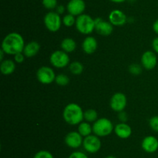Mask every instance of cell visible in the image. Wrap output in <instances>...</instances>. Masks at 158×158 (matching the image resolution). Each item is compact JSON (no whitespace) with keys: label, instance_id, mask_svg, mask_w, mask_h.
I'll list each match as a JSON object with an SVG mask.
<instances>
[{"label":"cell","instance_id":"12","mask_svg":"<svg viewBox=\"0 0 158 158\" xmlns=\"http://www.w3.org/2000/svg\"><path fill=\"white\" fill-rule=\"evenodd\" d=\"M64 141L67 147L72 149H78L83 145V139L78 131H72L66 134Z\"/></svg>","mask_w":158,"mask_h":158},{"label":"cell","instance_id":"33","mask_svg":"<svg viewBox=\"0 0 158 158\" xmlns=\"http://www.w3.org/2000/svg\"><path fill=\"white\" fill-rule=\"evenodd\" d=\"M152 47L154 52L158 54V37L154 38L152 41Z\"/></svg>","mask_w":158,"mask_h":158},{"label":"cell","instance_id":"30","mask_svg":"<svg viewBox=\"0 0 158 158\" xmlns=\"http://www.w3.org/2000/svg\"><path fill=\"white\" fill-rule=\"evenodd\" d=\"M68 158H89L87 155L81 151H74L71 153Z\"/></svg>","mask_w":158,"mask_h":158},{"label":"cell","instance_id":"35","mask_svg":"<svg viewBox=\"0 0 158 158\" xmlns=\"http://www.w3.org/2000/svg\"><path fill=\"white\" fill-rule=\"evenodd\" d=\"M153 30L154 31L155 33H157L158 35V19L154 22V24H153Z\"/></svg>","mask_w":158,"mask_h":158},{"label":"cell","instance_id":"4","mask_svg":"<svg viewBox=\"0 0 158 158\" xmlns=\"http://www.w3.org/2000/svg\"><path fill=\"white\" fill-rule=\"evenodd\" d=\"M114 130L112 122L106 118H100L93 124V133L99 137L109 136Z\"/></svg>","mask_w":158,"mask_h":158},{"label":"cell","instance_id":"36","mask_svg":"<svg viewBox=\"0 0 158 158\" xmlns=\"http://www.w3.org/2000/svg\"><path fill=\"white\" fill-rule=\"evenodd\" d=\"M4 54H6V53L2 50H0V60L2 61L4 60Z\"/></svg>","mask_w":158,"mask_h":158},{"label":"cell","instance_id":"26","mask_svg":"<svg viewBox=\"0 0 158 158\" xmlns=\"http://www.w3.org/2000/svg\"><path fill=\"white\" fill-rule=\"evenodd\" d=\"M42 3H43V6L46 9H49V10H52V9H56V7L58 6L57 0H43Z\"/></svg>","mask_w":158,"mask_h":158},{"label":"cell","instance_id":"38","mask_svg":"<svg viewBox=\"0 0 158 158\" xmlns=\"http://www.w3.org/2000/svg\"><path fill=\"white\" fill-rule=\"evenodd\" d=\"M105 158H117V157H116V156H111V155H110V156H107L106 157H105Z\"/></svg>","mask_w":158,"mask_h":158},{"label":"cell","instance_id":"20","mask_svg":"<svg viewBox=\"0 0 158 158\" xmlns=\"http://www.w3.org/2000/svg\"><path fill=\"white\" fill-rule=\"evenodd\" d=\"M60 47L63 51L69 54V53H72L77 48V43L73 39L67 37L62 40L61 43H60Z\"/></svg>","mask_w":158,"mask_h":158},{"label":"cell","instance_id":"6","mask_svg":"<svg viewBox=\"0 0 158 158\" xmlns=\"http://www.w3.org/2000/svg\"><path fill=\"white\" fill-rule=\"evenodd\" d=\"M49 61L54 68H64L69 64V54L63 50H58L51 54Z\"/></svg>","mask_w":158,"mask_h":158},{"label":"cell","instance_id":"10","mask_svg":"<svg viewBox=\"0 0 158 158\" xmlns=\"http://www.w3.org/2000/svg\"><path fill=\"white\" fill-rule=\"evenodd\" d=\"M95 30L98 34L103 37H108L114 30V26L110 21H105L101 18L95 19Z\"/></svg>","mask_w":158,"mask_h":158},{"label":"cell","instance_id":"31","mask_svg":"<svg viewBox=\"0 0 158 158\" xmlns=\"http://www.w3.org/2000/svg\"><path fill=\"white\" fill-rule=\"evenodd\" d=\"M25 57L26 56L23 54V53H19V54L14 55V60L16 63L21 64L25 60Z\"/></svg>","mask_w":158,"mask_h":158},{"label":"cell","instance_id":"23","mask_svg":"<svg viewBox=\"0 0 158 158\" xmlns=\"http://www.w3.org/2000/svg\"><path fill=\"white\" fill-rule=\"evenodd\" d=\"M83 118L87 122H95L98 119V113L95 109L89 108L84 112Z\"/></svg>","mask_w":158,"mask_h":158},{"label":"cell","instance_id":"24","mask_svg":"<svg viewBox=\"0 0 158 158\" xmlns=\"http://www.w3.org/2000/svg\"><path fill=\"white\" fill-rule=\"evenodd\" d=\"M63 24L66 27H71L76 24V20L77 19L75 18L73 15L72 14H66L63 17Z\"/></svg>","mask_w":158,"mask_h":158},{"label":"cell","instance_id":"5","mask_svg":"<svg viewBox=\"0 0 158 158\" xmlns=\"http://www.w3.org/2000/svg\"><path fill=\"white\" fill-rule=\"evenodd\" d=\"M45 26L49 31L52 33L57 32L61 28L63 20L60 17V14L54 11H50L45 15L44 19Z\"/></svg>","mask_w":158,"mask_h":158},{"label":"cell","instance_id":"7","mask_svg":"<svg viewBox=\"0 0 158 158\" xmlns=\"http://www.w3.org/2000/svg\"><path fill=\"white\" fill-rule=\"evenodd\" d=\"M56 74L53 70L48 66L40 67L36 71V78L43 85H49L55 81Z\"/></svg>","mask_w":158,"mask_h":158},{"label":"cell","instance_id":"15","mask_svg":"<svg viewBox=\"0 0 158 158\" xmlns=\"http://www.w3.org/2000/svg\"><path fill=\"white\" fill-rule=\"evenodd\" d=\"M141 147L148 153H154L158 150V139L154 136H148L143 138Z\"/></svg>","mask_w":158,"mask_h":158},{"label":"cell","instance_id":"14","mask_svg":"<svg viewBox=\"0 0 158 158\" xmlns=\"http://www.w3.org/2000/svg\"><path fill=\"white\" fill-rule=\"evenodd\" d=\"M109 21L113 26H121L126 24L127 18L123 11L120 9H114L109 14Z\"/></svg>","mask_w":158,"mask_h":158},{"label":"cell","instance_id":"17","mask_svg":"<svg viewBox=\"0 0 158 158\" xmlns=\"http://www.w3.org/2000/svg\"><path fill=\"white\" fill-rule=\"evenodd\" d=\"M98 43L94 37H86L82 43V48L85 54H92L97 50Z\"/></svg>","mask_w":158,"mask_h":158},{"label":"cell","instance_id":"27","mask_svg":"<svg viewBox=\"0 0 158 158\" xmlns=\"http://www.w3.org/2000/svg\"><path fill=\"white\" fill-rule=\"evenodd\" d=\"M33 158H54L53 155L48 150H40L34 155Z\"/></svg>","mask_w":158,"mask_h":158},{"label":"cell","instance_id":"28","mask_svg":"<svg viewBox=\"0 0 158 158\" xmlns=\"http://www.w3.org/2000/svg\"><path fill=\"white\" fill-rule=\"evenodd\" d=\"M129 71L134 75H139L142 71V67L137 64H133L129 66Z\"/></svg>","mask_w":158,"mask_h":158},{"label":"cell","instance_id":"8","mask_svg":"<svg viewBox=\"0 0 158 158\" xmlns=\"http://www.w3.org/2000/svg\"><path fill=\"white\" fill-rule=\"evenodd\" d=\"M101 141L99 136L94 135H89V136L84 137L83 142V147L84 150L87 153H96L101 148Z\"/></svg>","mask_w":158,"mask_h":158},{"label":"cell","instance_id":"9","mask_svg":"<svg viewBox=\"0 0 158 158\" xmlns=\"http://www.w3.org/2000/svg\"><path fill=\"white\" fill-rule=\"evenodd\" d=\"M127 104L126 95L122 92H117L111 97L110 105L114 112H120L125 109Z\"/></svg>","mask_w":158,"mask_h":158},{"label":"cell","instance_id":"25","mask_svg":"<svg viewBox=\"0 0 158 158\" xmlns=\"http://www.w3.org/2000/svg\"><path fill=\"white\" fill-rule=\"evenodd\" d=\"M55 82L60 86H66L69 83V78L66 74H60L56 77Z\"/></svg>","mask_w":158,"mask_h":158},{"label":"cell","instance_id":"13","mask_svg":"<svg viewBox=\"0 0 158 158\" xmlns=\"http://www.w3.org/2000/svg\"><path fill=\"white\" fill-rule=\"evenodd\" d=\"M141 64L145 69H154L157 64V57L156 53L151 50L145 51L141 56Z\"/></svg>","mask_w":158,"mask_h":158},{"label":"cell","instance_id":"22","mask_svg":"<svg viewBox=\"0 0 158 158\" xmlns=\"http://www.w3.org/2000/svg\"><path fill=\"white\" fill-rule=\"evenodd\" d=\"M69 71L74 75H80L83 73L84 68H83V64L80 63V61L75 60V61H73L72 63L69 64Z\"/></svg>","mask_w":158,"mask_h":158},{"label":"cell","instance_id":"34","mask_svg":"<svg viewBox=\"0 0 158 158\" xmlns=\"http://www.w3.org/2000/svg\"><path fill=\"white\" fill-rule=\"evenodd\" d=\"M65 7L63 6H62V5H60V6H58L56 7V12H57L58 14H60V15H61V14H63V12H65Z\"/></svg>","mask_w":158,"mask_h":158},{"label":"cell","instance_id":"18","mask_svg":"<svg viewBox=\"0 0 158 158\" xmlns=\"http://www.w3.org/2000/svg\"><path fill=\"white\" fill-rule=\"evenodd\" d=\"M40 50V45L38 42L31 41L25 45L23 53L26 57H32L38 54Z\"/></svg>","mask_w":158,"mask_h":158},{"label":"cell","instance_id":"32","mask_svg":"<svg viewBox=\"0 0 158 158\" xmlns=\"http://www.w3.org/2000/svg\"><path fill=\"white\" fill-rule=\"evenodd\" d=\"M119 119H120L121 122H126L127 120V115L124 111L119 112Z\"/></svg>","mask_w":158,"mask_h":158},{"label":"cell","instance_id":"37","mask_svg":"<svg viewBox=\"0 0 158 158\" xmlns=\"http://www.w3.org/2000/svg\"><path fill=\"white\" fill-rule=\"evenodd\" d=\"M110 1L114 3H122L123 2L126 1V0H110Z\"/></svg>","mask_w":158,"mask_h":158},{"label":"cell","instance_id":"3","mask_svg":"<svg viewBox=\"0 0 158 158\" xmlns=\"http://www.w3.org/2000/svg\"><path fill=\"white\" fill-rule=\"evenodd\" d=\"M76 28L77 31L84 35H89L95 30V19L88 14H82L77 17Z\"/></svg>","mask_w":158,"mask_h":158},{"label":"cell","instance_id":"29","mask_svg":"<svg viewBox=\"0 0 158 158\" xmlns=\"http://www.w3.org/2000/svg\"><path fill=\"white\" fill-rule=\"evenodd\" d=\"M149 125L151 129L158 133V116H154L150 119Z\"/></svg>","mask_w":158,"mask_h":158},{"label":"cell","instance_id":"11","mask_svg":"<svg viewBox=\"0 0 158 158\" xmlns=\"http://www.w3.org/2000/svg\"><path fill=\"white\" fill-rule=\"evenodd\" d=\"M66 9L69 14L74 16H79L84 12L86 3L84 0H69L66 5Z\"/></svg>","mask_w":158,"mask_h":158},{"label":"cell","instance_id":"19","mask_svg":"<svg viewBox=\"0 0 158 158\" xmlns=\"http://www.w3.org/2000/svg\"><path fill=\"white\" fill-rule=\"evenodd\" d=\"M15 62L10 59H6L1 61L0 64V71L4 75H10L15 71Z\"/></svg>","mask_w":158,"mask_h":158},{"label":"cell","instance_id":"2","mask_svg":"<svg viewBox=\"0 0 158 158\" xmlns=\"http://www.w3.org/2000/svg\"><path fill=\"white\" fill-rule=\"evenodd\" d=\"M83 108L77 103H69L64 108L63 112V119L66 123L71 125H79L83 122Z\"/></svg>","mask_w":158,"mask_h":158},{"label":"cell","instance_id":"1","mask_svg":"<svg viewBox=\"0 0 158 158\" xmlns=\"http://www.w3.org/2000/svg\"><path fill=\"white\" fill-rule=\"evenodd\" d=\"M25 45L23 36L18 33L12 32L4 37L2 42L1 49L6 54L15 55L19 53H23Z\"/></svg>","mask_w":158,"mask_h":158},{"label":"cell","instance_id":"21","mask_svg":"<svg viewBox=\"0 0 158 158\" xmlns=\"http://www.w3.org/2000/svg\"><path fill=\"white\" fill-rule=\"evenodd\" d=\"M78 132L83 137H86L92 134L93 125L87 122H82L78 125Z\"/></svg>","mask_w":158,"mask_h":158},{"label":"cell","instance_id":"16","mask_svg":"<svg viewBox=\"0 0 158 158\" xmlns=\"http://www.w3.org/2000/svg\"><path fill=\"white\" fill-rule=\"evenodd\" d=\"M114 133L120 139H127L132 134L131 125L126 122H120L114 126Z\"/></svg>","mask_w":158,"mask_h":158}]
</instances>
